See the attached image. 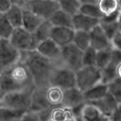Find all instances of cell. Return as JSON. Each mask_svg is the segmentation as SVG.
Returning <instances> with one entry per match:
<instances>
[{"label": "cell", "instance_id": "6da1fadb", "mask_svg": "<svg viewBox=\"0 0 121 121\" xmlns=\"http://www.w3.org/2000/svg\"><path fill=\"white\" fill-rule=\"evenodd\" d=\"M21 61L24 63L31 75L35 87H47L56 65L36 50L21 52Z\"/></svg>", "mask_w": 121, "mask_h": 121}, {"label": "cell", "instance_id": "7a4b0ae2", "mask_svg": "<svg viewBox=\"0 0 121 121\" xmlns=\"http://www.w3.org/2000/svg\"><path fill=\"white\" fill-rule=\"evenodd\" d=\"M28 69L21 60L0 73V90L4 93L20 91L34 87Z\"/></svg>", "mask_w": 121, "mask_h": 121}, {"label": "cell", "instance_id": "3957f363", "mask_svg": "<svg viewBox=\"0 0 121 121\" xmlns=\"http://www.w3.org/2000/svg\"><path fill=\"white\" fill-rule=\"evenodd\" d=\"M34 87L4 93L0 99V107L20 112H27L30 106L31 95Z\"/></svg>", "mask_w": 121, "mask_h": 121}, {"label": "cell", "instance_id": "277c9868", "mask_svg": "<svg viewBox=\"0 0 121 121\" xmlns=\"http://www.w3.org/2000/svg\"><path fill=\"white\" fill-rule=\"evenodd\" d=\"M75 73L76 86L82 92L102 83V71L95 66H83Z\"/></svg>", "mask_w": 121, "mask_h": 121}, {"label": "cell", "instance_id": "5b68a950", "mask_svg": "<svg viewBox=\"0 0 121 121\" xmlns=\"http://www.w3.org/2000/svg\"><path fill=\"white\" fill-rule=\"evenodd\" d=\"M8 40L15 48L21 52L35 50L40 43L33 33L22 27L13 28Z\"/></svg>", "mask_w": 121, "mask_h": 121}, {"label": "cell", "instance_id": "8992f818", "mask_svg": "<svg viewBox=\"0 0 121 121\" xmlns=\"http://www.w3.org/2000/svg\"><path fill=\"white\" fill-rule=\"evenodd\" d=\"M49 86H54L66 90L76 86V73L63 66H56L52 73Z\"/></svg>", "mask_w": 121, "mask_h": 121}, {"label": "cell", "instance_id": "52a82bcc", "mask_svg": "<svg viewBox=\"0 0 121 121\" xmlns=\"http://www.w3.org/2000/svg\"><path fill=\"white\" fill-rule=\"evenodd\" d=\"M83 52L73 43L61 47V66L76 72L83 67Z\"/></svg>", "mask_w": 121, "mask_h": 121}, {"label": "cell", "instance_id": "ba28073f", "mask_svg": "<svg viewBox=\"0 0 121 121\" xmlns=\"http://www.w3.org/2000/svg\"><path fill=\"white\" fill-rule=\"evenodd\" d=\"M21 52L11 44L8 39H0V73L18 62Z\"/></svg>", "mask_w": 121, "mask_h": 121}, {"label": "cell", "instance_id": "9c48e42d", "mask_svg": "<svg viewBox=\"0 0 121 121\" xmlns=\"http://www.w3.org/2000/svg\"><path fill=\"white\" fill-rule=\"evenodd\" d=\"M76 121H110L109 117L105 115L98 108L90 103L72 109Z\"/></svg>", "mask_w": 121, "mask_h": 121}, {"label": "cell", "instance_id": "30bf717a", "mask_svg": "<svg viewBox=\"0 0 121 121\" xmlns=\"http://www.w3.org/2000/svg\"><path fill=\"white\" fill-rule=\"evenodd\" d=\"M24 8L31 11L44 20H48L60 7L57 0H30Z\"/></svg>", "mask_w": 121, "mask_h": 121}, {"label": "cell", "instance_id": "8fae6325", "mask_svg": "<svg viewBox=\"0 0 121 121\" xmlns=\"http://www.w3.org/2000/svg\"><path fill=\"white\" fill-rule=\"evenodd\" d=\"M35 50L43 56L53 61L56 66H61V47L51 39L40 42Z\"/></svg>", "mask_w": 121, "mask_h": 121}, {"label": "cell", "instance_id": "7c38bea8", "mask_svg": "<svg viewBox=\"0 0 121 121\" xmlns=\"http://www.w3.org/2000/svg\"><path fill=\"white\" fill-rule=\"evenodd\" d=\"M119 65H121V50L112 48L111 61L101 70L102 83L108 85L117 78H119L117 73V69Z\"/></svg>", "mask_w": 121, "mask_h": 121}, {"label": "cell", "instance_id": "4fadbf2b", "mask_svg": "<svg viewBox=\"0 0 121 121\" xmlns=\"http://www.w3.org/2000/svg\"><path fill=\"white\" fill-rule=\"evenodd\" d=\"M89 33L90 36V46L95 50L99 51L112 48L109 39L99 24L93 27Z\"/></svg>", "mask_w": 121, "mask_h": 121}, {"label": "cell", "instance_id": "5bb4252c", "mask_svg": "<svg viewBox=\"0 0 121 121\" xmlns=\"http://www.w3.org/2000/svg\"><path fill=\"white\" fill-rule=\"evenodd\" d=\"M46 88L34 86L31 92L30 106L28 111L37 112L52 106L46 98Z\"/></svg>", "mask_w": 121, "mask_h": 121}, {"label": "cell", "instance_id": "9a60e30c", "mask_svg": "<svg viewBox=\"0 0 121 121\" xmlns=\"http://www.w3.org/2000/svg\"><path fill=\"white\" fill-rule=\"evenodd\" d=\"M85 103L83 93L76 86L63 91L61 106L73 109L83 105Z\"/></svg>", "mask_w": 121, "mask_h": 121}, {"label": "cell", "instance_id": "2e32d148", "mask_svg": "<svg viewBox=\"0 0 121 121\" xmlns=\"http://www.w3.org/2000/svg\"><path fill=\"white\" fill-rule=\"evenodd\" d=\"M73 28L65 27H53L50 39L60 47L72 43L74 34Z\"/></svg>", "mask_w": 121, "mask_h": 121}, {"label": "cell", "instance_id": "e0dca14e", "mask_svg": "<svg viewBox=\"0 0 121 121\" xmlns=\"http://www.w3.org/2000/svg\"><path fill=\"white\" fill-rule=\"evenodd\" d=\"M121 10H119L111 16L103 17L99 20V24L109 40L118 30L121 28Z\"/></svg>", "mask_w": 121, "mask_h": 121}, {"label": "cell", "instance_id": "ac0fdd59", "mask_svg": "<svg viewBox=\"0 0 121 121\" xmlns=\"http://www.w3.org/2000/svg\"><path fill=\"white\" fill-rule=\"evenodd\" d=\"M99 22V19L89 17L79 13L72 16V26L74 31L89 32Z\"/></svg>", "mask_w": 121, "mask_h": 121}, {"label": "cell", "instance_id": "d6986e66", "mask_svg": "<svg viewBox=\"0 0 121 121\" xmlns=\"http://www.w3.org/2000/svg\"><path fill=\"white\" fill-rule=\"evenodd\" d=\"M96 106L105 115L110 117L115 109L121 104L118 103L112 95L108 92L107 94L100 99L90 102Z\"/></svg>", "mask_w": 121, "mask_h": 121}, {"label": "cell", "instance_id": "ffe728a7", "mask_svg": "<svg viewBox=\"0 0 121 121\" xmlns=\"http://www.w3.org/2000/svg\"><path fill=\"white\" fill-rule=\"evenodd\" d=\"M43 20V18L31 11L26 8L22 9V27L28 31L34 33Z\"/></svg>", "mask_w": 121, "mask_h": 121}, {"label": "cell", "instance_id": "44dd1931", "mask_svg": "<svg viewBox=\"0 0 121 121\" xmlns=\"http://www.w3.org/2000/svg\"><path fill=\"white\" fill-rule=\"evenodd\" d=\"M96 5L103 17H109L121 10L120 0H98Z\"/></svg>", "mask_w": 121, "mask_h": 121}, {"label": "cell", "instance_id": "7402d4cb", "mask_svg": "<svg viewBox=\"0 0 121 121\" xmlns=\"http://www.w3.org/2000/svg\"><path fill=\"white\" fill-rule=\"evenodd\" d=\"M108 92L107 85L100 83L83 93L85 102L90 103L104 98Z\"/></svg>", "mask_w": 121, "mask_h": 121}, {"label": "cell", "instance_id": "603a6c76", "mask_svg": "<svg viewBox=\"0 0 121 121\" xmlns=\"http://www.w3.org/2000/svg\"><path fill=\"white\" fill-rule=\"evenodd\" d=\"M53 27H65L73 28L72 16L62 9H59L48 19Z\"/></svg>", "mask_w": 121, "mask_h": 121}, {"label": "cell", "instance_id": "cb8c5ba5", "mask_svg": "<svg viewBox=\"0 0 121 121\" xmlns=\"http://www.w3.org/2000/svg\"><path fill=\"white\" fill-rule=\"evenodd\" d=\"M6 18L13 28L22 27V8L15 5H12L5 13Z\"/></svg>", "mask_w": 121, "mask_h": 121}, {"label": "cell", "instance_id": "d4e9b609", "mask_svg": "<svg viewBox=\"0 0 121 121\" xmlns=\"http://www.w3.org/2000/svg\"><path fill=\"white\" fill-rule=\"evenodd\" d=\"M46 98L51 106L61 105L63 98V90L54 86H49L46 88Z\"/></svg>", "mask_w": 121, "mask_h": 121}, {"label": "cell", "instance_id": "484cf974", "mask_svg": "<svg viewBox=\"0 0 121 121\" xmlns=\"http://www.w3.org/2000/svg\"><path fill=\"white\" fill-rule=\"evenodd\" d=\"M53 27V26L49 20H44L33 33L37 40L40 43L50 39L51 33Z\"/></svg>", "mask_w": 121, "mask_h": 121}, {"label": "cell", "instance_id": "4316f807", "mask_svg": "<svg viewBox=\"0 0 121 121\" xmlns=\"http://www.w3.org/2000/svg\"><path fill=\"white\" fill-rule=\"evenodd\" d=\"M72 43L82 52L90 47V36L89 32L75 31Z\"/></svg>", "mask_w": 121, "mask_h": 121}, {"label": "cell", "instance_id": "83f0119b", "mask_svg": "<svg viewBox=\"0 0 121 121\" xmlns=\"http://www.w3.org/2000/svg\"><path fill=\"white\" fill-rule=\"evenodd\" d=\"M72 115H74L72 109L61 105L53 106L51 111V119L54 121H65Z\"/></svg>", "mask_w": 121, "mask_h": 121}, {"label": "cell", "instance_id": "f1b7e54d", "mask_svg": "<svg viewBox=\"0 0 121 121\" xmlns=\"http://www.w3.org/2000/svg\"><path fill=\"white\" fill-rule=\"evenodd\" d=\"M112 50V48H108L97 51L95 66L100 70L105 68L111 61Z\"/></svg>", "mask_w": 121, "mask_h": 121}, {"label": "cell", "instance_id": "f546056e", "mask_svg": "<svg viewBox=\"0 0 121 121\" xmlns=\"http://www.w3.org/2000/svg\"><path fill=\"white\" fill-rule=\"evenodd\" d=\"M60 9H62L70 15H75L79 13L80 3L78 0H57Z\"/></svg>", "mask_w": 121, "mask_h": 121}, {"label": "cell", "instance_id": "4dcf8cb0", "mask_svg": "<svg viewBox=\"0 0 121 121\" xmlns=\"http://www.w3.org/2000/svg\"><path fill=\"white\" fill-rule=\"evenodd\" d=\"M26 112L0 107V121H20Z\"/></svg>", "mask_w": 121, "mask_h": 121}, {"label": "cell", "instance_id": "1f68e13d", "mask_svg": "<svg viewBox=\"0 0 121 121\" xmlns=\"http://www.w3.org/2000/svg\"><path fill=\"white\" fill-rule=\"evenodd\" d=\"M79 13L91 18L99 19L102 18L96 4H83L79 8Z\"/></svg>", "mask_w": 121, "mask_h": 121}, {"label": "cell", "instance_id": "d6a6232c", "mask_svg": "<svg viewBox=\"0 0 121 121\" xmlns=\"http://www.w3.org/2000/svg\"><path fill=\"white\" fill-rule=\"evenodd\" d=\"M108 92L118 103L121 104V78H117L107 85Z\"/></svg>", "mask_w": 121, "mask_h": 121}, {"label": "cell", "instance_id": "836d02e7", "mask_svg": "<svg viewBox=\"0 0 121 121\" xmlns=\"http://www.w3.org/2000/svg\"><path fill=\"white\" fill-rule=\"evenodd\" d=\"M13 30L5 14H0V39H9Z\"/></svg>", "mask_w": 121, "mask_h": 121}, {"label": "cell", "instance_id": "e575fe53", "mask_svg": "<svg viewBox=\"0 0 121 121\" xmlns=\"http://www.w3.org/2000/svg\"><path fill=\"white\" fill-rule=\"evenodd\" d=\"M96 50L91 47H89L83 52L82 65L83 66H95Z\"/></svg>", "mask_w": 121, "mask_h": 121}, {"label": "cell", "instance_id": "d590c367", "mask_svg": "<svg viewBox=\"0 0 121 121\" xmlns=\"http://www.w3.org/2000/svg\"><path fill=\"white\" fill-rule=\"evenodd\" d=\"M110 42L113 49L121 50V28L113 34L110 39Z\"/></svg>", "mask_w": 121, "mask_h": 121}, {"label": "cell", "instance_id": "8d00e7d4", "mask_svg": "<svg viewBox=\"0 0 121 121\" xmlns=\"http://www.w3.org/2000/svg\"><path fill=\"white\" fill-rule=\"evenodd\" d=\"M53 106H50L48 108L42 110L39 112H35L39 117V119L41 121H47L48 119H51V111Z\"/></svg>", "mask_w": 121, "mask_h": 121}, {"label": "cell", "instance_id": "74e56055", "mask_svg": "<svg viewBox=\"0 0 121 121\" xmlns=\"http://www.w3.org/2000/svg\"><path fill=\"white\" fill-rule=\"evenodd\" d=\"M20 121H41L35 112L27 111Z\"/></svg>", "mask_w": 121, "mask_h": 121}, {"label": "cell", "instance_id": "f35d334b", "mask_svg": "<svg viewBox=\"0 0 121 121\" xmlns=\"http://www.w3.org/2000/svg\"><path fill=\"white\" fill-rule=\"evenodd\" d=\"M11 5L10 0H0V14H5Z\"/></svg>", "mask_w": 121, "mask_h": 121}, {"label": "cell", "instance_id": "ab89813d", "mask_svg": "<svg viewBox=\"0 0 121 121\" xmlns=\"http://www.w3.org/2000/svg\"><path fill=\"white\" fill-rule=\"evenodd\" d=\"M121 105L118 106L115 109L111 117H109L110 121H121Z\"/></svg>", "mask_w": 121, "mask_h": 121}, {"label": "cell", "instance_id": "60d3db41", "mask_svg": "<svg viewBox=\"0 0 121 121\" xmlns=\"http://www.w3.org/2000/svg\"><path fill=\"white\" fill-rule=\"evenodd\" d=\"M30 1V0H10L12 5H17L22 8V9L26 7V6L27 5Z\"/></svg>", "mask_w": 121, "mask_h": 121}, {"label": "cell", "instance_id": "b9f144b4", "mask_svg": "<svg viewBox=\"0 0 121 121\" xmlns=\"http://www.w3.org/2000/svg\"><path fill=\"white\" fill-rule=\"evenodd\" d=\"M80 4H96L98 0H78Z\"/></svg>", "mask_w": 121, "mask_h": 121}, {"label": "cell", "instance_id": "7bdbcfd3", "mask_svg": "<svg viewBox=\"0 0 121 121\" xmlns=\"http://www.w3.org/2000/svg\"><path fill=\"white\" fill-rule=\"evenodd\" d=\"M65 121H76V119L74 115H72L70 117H69Z\"/></svg>", "mask_w": 121, "mask_h": 121}, {"label": "cell", "instance_id": "ee69618b", "mask_svg": "<svg viewBox=\"0 0 121 121\" xmlns=\"http://www.w3.org/2000/svg\"><path fill=\"white\" fill-rule=\"evenodd\" d=\"M47 121H53V120H52V119H48V120Z\"/></svg>", "mask_w": 121, "mask_h": 121}]
</instances>
